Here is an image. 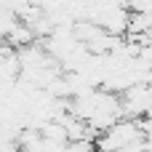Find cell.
<instances>
[{"mask_svg": "<svg viewBox=\"0 0 152 152\" xmlns=\"http://www.w3.org/2000/svg\"><path fill=\"white\" fill-rule=\"evenodd\" d=\"M136 142H144V131H142V120H131L123 118L115 126H110L107 131H102L96 136V150L99 152H120Z\"/></svg>", "mask_w": 152, "mask_h": 152, "instance_id": "6da1fadb", "label": "cell"}]
</instances>
